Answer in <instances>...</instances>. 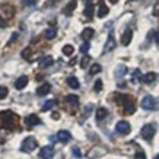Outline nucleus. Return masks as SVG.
Masks as SVG:
<instances>
[{
  "label": "nucleus",
  "mask_w": 159,
  "mask_h": 159,
  "mask_svg": "<svg viewBox=\"0 0 159 159\" xmlns=\"http://www.w3.org/2000/svg\"><path fill=\"white\" fill-rule=\"evenodd\" d=\"M120 102L123 105V111H124L125 116H130L136 111V104H134V98L130 95H121Z\"/></svg>",
  "instance_id": "obj_1"
},
{
  "label": "nucleus",
  "mask_w": 159,
  "mask_h": 159,
  "mask_svg": "<svg viewBox=\"0 0 159 159\" xmlns=\"http://www.w3.org/2000/svg\"><path fill=\"white\" fill-rule=\"evenodd\" d=\"M0 116H2V121H3V127H6V129H13L15 125H16L18 117L15 116L13 112L5 111V112H2Z\"/></svg>",
  "instance_id": "obj_2"
},
{
  "label": "nucleus",
  "mask_w": 159,
  "mask_h": 159,
  "mask_svg": "<svg viewBox=\"0 0 159 159\" xmlns=\"http://www.w3.org/2000/svg\"><path fill=\"white\" fill-rule=\"evenodd\" d=\"M15 16V7L9 3H0V19L9 20Z\"/></svg>",
  "instance_id": "obj_3"
},
{
  "label": "nucleus",
  "mask_w": 159,
  "mask_h": 159,
  "mask_svg": "<svg viewBox=\"0 0 159 159\" xmlns=\"http://www.w3.org/2000/svg\"><path fill=\"white\" fill-rule=\"evenodd\" d=\"M155 131H156V129H155L153 124H146L142 127V130H140V134H142V137L145 140H152L155 136Z\"/></svg>",
  "instance_id": "obj_4"
},
{
  "label": "nucleus",
  "mask_w": 159,
  "mask_h": 159,
  "mask_svg": "<svg viewBox=\"0 0 159 159\" xmlns=\"http://www.w3.org/2000/svg\"><path fill=\"white\" fill-rule=\"evenodd\" d=\"M156 107H158V101L155 99L153 97H145L142 99V108L146 111H152V110H156Z\"/></svg>",
  "instance_id": "obj_5"
},
{
  "label": "nucleus",
  "mask_w": 159,
  "mask_h": 159,
  "mask_svg": "<svg viewBox=\"0 0 159 159\" xmlns=\"http://www.w3.org/2000/svg\"><path fill=\"white\" fill-rule=\"evenodd\" d=\"M37 146H38L37 145V140H35V137H32V136L26 137V139L22 142V150H24V152H32Z\"/></svg>",
  "instance_id": "obj_6"
},
{
  "label": "nucleus",
  "mask_w": 159,
  "mask_h": 159,
  "mask_svg": "<svg viewBox=\"0 0 159 159\" xmlns=\"http://www.w3.org/2000/svg\"><path fill=\"white\" fill-rule=\"evenodd\" d=\"M130 124L127 123V121H118L117 123V125H116V130H117V133L118 134H127V133H130Z\"/></svg>",
  "instance_id": "obj_7"
},
{
  "label": "nucleus",
  "mask_w": 159,
  "mask_h": 159,
  "mask_svg": "<svg viewBox=\"0 0 159 159\" xmlns=\"http://www.w3.org/2000/svg\"><path fill=\"white\" fill-rule=\"evenodd\" d=\"M54 155V149L53 146H45V148H43L41 149V152H39V156L43 159H51Z\"/></svg>",
  "instance_id": "obj_8"
},
{
  "label": "nucleus",
  "mask_w": 159,
  "mask_h": 159,
  "mask_svg": "<svg viewBox=\"0 0 159 159\" xmlns=\"http://www.w3.org/2000/svg\"><path fill=\"white\" fill-rule=\"evenodd\" d=\"M76 6H77V0H70L67 5H66V7L63 9V13L66 15V16H70L73 13V10L76 9Z\"/></svg>",
  "instance_id": "obj_9"
},
{
  "label": "nucleus",
  "mask_w": 159,
  "mask_h": 159,
  "mask_svg": "<svg viewBox=\"0 0 159 159\" xmlns=\"http://www.w3.org/2000/svg\"><path fill=\"white\" fill-rule=\"evenodd\" d=\"M131 38H133V31H131L130 28L125 29L124 34L121 35V44H123V45H129L130 41H131Z\"/></svg>",
  "instance_id": "obj_10"
},
{
  "label": "nucleus",
  "mask_w": 159,
  "mask_h": 159,
  "mask_svg": "<svg viewBox=\"0 0 159 159\" xmlns=\"http://www.w3.org/2000/svg\"><path fill=\"white\" fill-rule=\"evenodd\" d=\"M50 91H51V85H50V83H43L39 88H37V95L44 97V95H47Z\"/></svg>",
  "instance_id": "obj_11"
},
{
  "label": "nucleus",
  "mask_w": 159,
  "mask_h": 159,
  "mask_svg": "<svg viewBox=\"0 0 159 159\" xmlns=\"http://www.w3.org/2000/svg\"><path fill=\"white\" fill-rule=\"evenodd\" d=\"M53 63H54V58L51 57V56H45V57H43L41 60H39V67H41V69L50 67Z\"/></svg>",
  "instance_id": "obj_12"
},
{
  "label": "nucleus",
  "mask_w": 159,
  "mask_h": 159,
  "mask_svg": "<svg viewBox=\"0 0 159 159\" xmlns=\"http://www.w3.org/2000/svg\"><path fill=\"white\" fill-rule=\"evenodd\" d=\"M26 85H28V77L26 76L18 77V79H16V82H15V88H16V89H19V91L20 89H24Z\"/></svg>",
  "instance_id": "obj_13"
},
{
  "label": "nucleus",
  "mask_w": 159,
  "mask_h": 159,
  "mask_svg": "<svg viewBox=\"0 0 159 159\" xmlns=\"http://www.w3.org/2000/svg\"><path fill=\"white\" fill-rule=\"evenodd\" d=\"M25 123L28 125H38V124H41V120H39V117H37L35 114H31V116H28L25 118Z\"/></svg>",
  "instance_id": "obj_14"
},
{
  "label": "nucleus",
  "mask_w": 159,
  "mask_h": 159,
  "mask_svg": "<svg viewBox=\"0 0 159 159\" xmlns=\"http://www.w3.org/2000/svg\"><path fill=\"white\" fill-rule=\"evenodd\" d=\"M114 48H116V39H114L112 34H110V37H108V41H107V44H105V48H104V51H105V53H108V51H112Z\"/></svg>",
  "instance_id": "obj_15"
},
{
  "label": "nucleus",
  "mask_w": 159,
  "mask_h": 159,
  "mask_svg": "<svg viewBox=\"0 0 159 159\" xmlns=\"http://www.w3.org/2000/svg\"><path fill=\"white\" fill-rule=\"evenodd\" d=\"M70 137H72V136H70V133H69V131H66V130H60L57 133V139L60 140V142H63V143L69 142V140H70Z\"/></svg>",
  "instance_id": "obj_16"
},
{
  "label": "nucleus",
  "mask_w": 159,
  "mask_h": 159,
  "mask_svg": "<svg viewBox=\"0 0 159 159\" xmlns=\"http://www.w3.org/2000/svg\"><path fill=\"white\" fill-rule=\"evenodd\" d=\"M93 35H95V31H93V29L92 28H85L83 29V32H82V38L85 39V41H89Z\"/></svg>",
  "instance_id": "obj_17"
},
{
  "label": "nucleus",
  "mask_w": 159,
  "mask_h": 159,
  "mask_svg": "<svg viewBox=\"0 0 159 159\" xmlns=\"http://www.w3.org/2000/svg\"><path fill=\"white\" fill-rule=\"evenodd\" d=\"M86 3V7H85V16L88 19H91L93 16V3H89V2H85Z\"/></svg>",
  "instance_id": "obj_18"
},
{
  "label": "nucleus",
  "mask_w": 159,
  "mask_h": 159,
  "mask_svg": "<svg viewBox=\"0 0 159 159\" xmlns=\"http://www.w3.org/2000/svg\"><path fill=\"white\" fill-rule=\"evenodd\" d=\"M142 80H143L145 83H152V82H155V80H156V73H153V72L146 73L145 76L142 77Z\"/></svg>",
  "instance_id": "obj_19"
},
{
  "label": "nucleus",
  "mask_w": 159,
  "mask_h": 159,
  "mask_svg": "<svg viewBox=\"0 0 159 159\" xmlns=\"http://www.w3.org/2000/svg\"><path fill=\"white\" fill-rule=\"evenodd\" d=\"M108 12H110V9L104 3H101L99 7H98V18H105L107 15H108Z\"/></svg>",
  "instance_id": "obj_20"
},
{
  "label": "nucleus",
  "mask_w": 159,
  "mask_h": 159,
  "mask_svg": "<svg viewBox=\"0 0 159 159\" xmlns=\"http://www.w3.org/2000/svg\"><path fill=\"white\" fill-rule=\"evenodd\" d=\"M67 85L70 88H73V89H79V86H80V85H79V80H77L75 76L69 77V79H67Z\"/></svg>",
  "instance_id": "obj_21"
},
{
  "label": "nucleus",
  "mask_w": 159,
  "mask_h": 159,
  "mask_svg": "<svg viewBox=\"0 0 159 159\" xmlns=\"http://www.w3.org/2000/svg\"><path fill=\"white\" fill-rule=\"evenodd\" d=\"M66 101H67L70 105H73V107L79 105V98H77L76 95H67V97H66Z\"/></svg>",
  "instance_id": "obj_22"
},
{
  "label": "nucleus",
  "mask_w": 159,
  "mask_h": 159,
  "mask_svg": "<svg viewBox=\"0 0 159 159\" xmlns=\"http://www.w3.org/2000/svg\"><path fill=\"white\" fill-rule=\"evenodd\" d=\"M56 105H57V101H56V99H50V101H47L43 105V111H50L51 108H54Z\"/></svg>",
  "instance_id": "obj_23"
},
{
  "label": "nucleus",
  "mask_w": 159,
  "mask_h": 159,
  "mask_svg": "<svg viewBox=\"0 0 159 159\" xmlns=\"http://www.w3.org/2000/svg\"><path fill=\"white\" fill-rule=\"evenodd\" d=\"M57 35V31H56V28H48L45 32H44V37L47 39H53L54 37Z\"/></svg>",
  "instance_id": "obj_24"
},
{
  "label": "nucleus",
  "mask_w": 159,
  "mask_h": 159,
  "mask_svg": "<svg viewBox=\"0 0 159 159\" xmlns=\"http://www.w3.org/2000/svg\"><path fill=\"white\" fill-rule=\"evenodd\" d=\"M107 114H108V111H107L105 108H98L97 110V120L98 121L104 120V118L107 117Z\"/></svg>",
  "instance_id": "obj_25"
},
{
  "label": "nucleus",
  "mask_w": 159,
  "mask_h": 159,
  "mask_svg": "<svg viewBox=\"0 0 159 159\" xmlns=\"http://www.w3.org/2000/svg\"><path fill=\"white\" fill-rule=\"evenodd\" d=\"M73 53H75V48H73V45L67 44V45H64V47H63V54H64V56H72Z\"/></svg>",
  "instance_id": "obj_26"
},
{
  "label": "nucleus",
  "mask_w": 159,
  "mask_h": 159,
  "mask_svg": "<svg viewBox=\"0 0 159 159\" xmlns=\"http://www.w3.org/2000/svg\"><path fill=\"white\" fill-rule=\"evenodd\" d=\"M99 72H101V66H99V64H92L91 69H89V73H91V75H97V73H99Z\"/></svg>",
  "instance_id": "obj_27"
},
{
  "label": "nucleus",
  "mask_w": 159,
  "mask_h": 159,
  "mask_svg": "<svg viewBox=\"0 0 159 159\" xmlns=\"http://www.w3.org/2000/svg\"><path fill=\"white\" fill-rule=\"evenodd\" d=\"M89 61H91V57H89V56H85V57L80 60V67L85 69L88 64H89Z\"/></svg>",
  "instance_id": "obj_28"
},
{
  "label": "nucleus",
  "mask_w": 159,
  "mask_h": 159,
  "mask_svg": "<svg viewBox=\"0 0 159 159\" xmlns=\"http://www.w3.org/2000/svg\"><path fill=\"white\" fill-rule=\"evenodd\" d=\"M7 93H9L7 88H6V86H0V99L6 98V97H7Z\"/></svg>",
  "instance_id": "obj_29"
},
{
  "label": "nucleus",
  "mask_w": 159,
  "mask_h": 159,
  "mask_svg": "<svg viewBox=\"0 0 159 159\" xmlns=\"http://www.w3.org/2000/svg\"><path fill=\"white\" fill-rule=\"evenodd\" d=\"M142 77H143V76H140V72H139V70H134V73H133V77H131V80H133V82H137V80H142Z\"/></svg>",
  "instance_id": "obj_30"
},
{
  "label": "nucleus",
  "mask_w": 159,
  "mask_h": 159,
  "mask_svg": "<svg viewBox=\"0 0 159 159\" xmlns=\"http://www.w3.org/2000/svg\"><path fill=\"white\" fill-rule=\"evenodd\" d=\"M101 89H102V80H99V79H98L97 82H95V85H93V91L99 92Z\"/></svg>",
  "instance_id": "obj_31"
},
{
  "label": "nucleus",
  "mask_w": 159,
  "mask_h": 159,
  "mask_svg": "<svg viewBox=\"0 0 159 159\" xmlns=\"http://www.w3.org/2000/svg\"><path fill=\"white\" fill-rule=\"evenodd\" d=\"M22 57L29 60V58H31V48H25L24 51H22Z\"/></svg>",
  "instance_id": "obj_32"
},
{
  "label": "nucleus",
  "mask_w": 159,
  "mask_h": 159,
  "mask_svg": "<svg viewBox=\"0 0 159 159\" xmlns=\"http://www.w3.org/2000/svg\"><path fill=\"white\" fill-rule=\"evenodd\" d=\"M57 2H58V0H47L45 6H47V7H53V6L57 5Z\"/></svg>",
  "instance_id": "obj_33"
},
{
  "label": "nucleus",
  "mask_w": 159,
  "mask_h": 159,
  "mask_svg": "<svg viewBox=\"0 0 159 159\" xmlns=\"http://www.w3.org/2000/svg\"><path fill=\"white\" fill-rule=\"evenodd\" d=\"M88 50H89V43L86 41V43H85V44L82 45V47H80V51H82V53L85 54V53H88Z\"/></svg>",
  "instance_id": "obj_34"
},
{
  "label": "nucleus",
  "mask_w": 159,
  "mask_h": 159,
  "mask_svg": "<svg viewBox=\"0 0 159 159\" xmlns=\"http://www.w3.org/2000/svg\"><path fill=\"white\" fill-rule=\"evenodd\" d=\"M134 158H136V159H146V155H145V152H142V150H139V152L136 153Z\"/></svg>",
  "instance_id": "obj_35"
},
{
  "label": "nucleus",
  "mask_w": 159,
  "mask_h": 159,
  "mask_svg": "<svg viewBox=\"0 0 159 159\" xmlns=\"http://www.w3.org/2000/svg\"><path fill=\"white\" fill-rule=\"evenodd\" d=\"M35 3H37V0H24L25 6H34Z\"/></svg>",
  "instance_id": "obj_36"
},
{
  "label": "nucleus",
  "mask_w": 159,
  "mask_h": 159,
  "mask_svg": "<svg viewBox=\"0 0 159 159\" xmlns=\"http://www.w3.org/2000/svg\"><path fill=\"white\" fill-rule=\"evenodd\" d=\"M153 15H156V16H159V0L158 3L155 5V9H153Z\"/></svg>",
  "instance_id": "obj_37"
},
{
  "label": "nucleus",
  "mask_w": 159,
  "mask_h": 159,
  "mask_svg": "<svg viewBox=\"0 0 159 159\" xmlns=\"http://www.w3.org/2000/svg\"><path fill=\"white\" fill-rule=\"evenodd\" d=\"M73 155H75L76 158H80V150L77 149V148H73Z\"/></svg>",
  "instance_id": "obj_38"
},
{
  "label": "nucleus",
  "mask_w": 159,
  "mask_h": 159,
  "mask_svg": "<svg viewBox=\"0 0 159 159\" xmlns=\"http://www.w3.org/2000/svg\"><path fill=\"white\" fill-rule=\"evenodd\" d=\"M155 41H156V44L159 45V31H156V32H155Z\"/></svg>",
  "instance_id": "obj_39"
},
{
  "label": "nucleus",
  "mask_w": 159,
  "mask_h": 159,
  "mask_svg": "<svg viewBox=\"0 0 159 159\" xmlns=\"http://www.w3.org/2000/svg\"><path fill=\"white\" fill-rule=\"evenodd\" d=\"M0 26H5V24H3V19H0Z\"/></svg>",
  "instance_id": "obj_40"
},
{
  "label": "nucleus",
  "mask_w": 159,
  "mask_h": 159,
  "mask_svg": "<svg viewBox=\"0 0 159 159\" xmlns=\"http://www.w3.org/2000/svg\"><path fill=\"white\" fill-rule=\"evenodd\" d=\"M111 3H117V2H118V0H110Z\"/></svg>",
  "instance_id": "obj_41"
},
{
  "label": "nucleus",
  "mask_w": 159,
  "mask_h": 159,
  "mask_svg": "<svg viewBox=\"0 0 159 159\" xmlns=\"http://www.w3.org/2000/svg\"><path fill=\"white\" fill-rule=\"evenodd\" d=\"M155 159H159V155H156V156H155Z\"/></svg>",
  "instance_id": "obj_42"
}]
</instances>
